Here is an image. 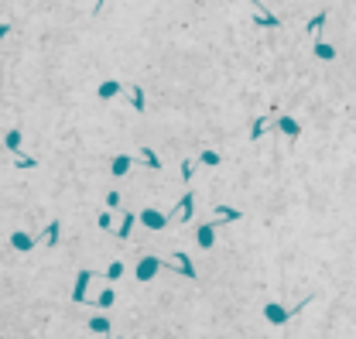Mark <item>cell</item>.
<instances>
[{
    "instance_id": "obj_29",
    "label": "cell",
    "mask_w": 356,
    "mask_h": 339,
    "mask_svg": "<svg viewBox=\"0 0 356 339\" xmlns=\"http://www.w3.org/2000/svg\"><path fill=\"white\" fill-rule=\"evenodd\" d=\"M250 3H260V0H250Z\"/></svg>"
},
{
    "instance_id": "obj_26",
    "label": "cell",
    "mask_w": 356,
    "mask_h": 339,
    "mask_svg": "<svg viewBox=\"0 0 356 339\" xmlns=\"http://www.w3.org/2000/svg\"><path fill=\"white\" fill-rule=\"evenodd\" d=\"M14 165H17V168H34L38 161H34L31 154H21V151H17V161H14Z\"/></svg>"
},
{
    "instance_id": "obj_20",
    "label": "cell",
    "mask_w": 356,
    "mask_h": 339,
    "mask_svg": "<svg viewBox=\"0 0 356 339\" xmlns=\"http://www.w3.org/2000/svg\"><path fill=\"white\" fill-rule=\"evenodd\" d=\"M315 55H319L322 62H332V59H336V48L325 45V41H319V45H315Z\"/></svg>"
},
{
    "instance_id": "obj_4",
    "label": "cell",
    "mask_w": 356,
    "mask_h": 339,
    "mask_svg": "<svg viewBox=\"0 0 356 339\" xmlns=\"http://www.w3.org/2000/svg\"><path fill=\"white\" fill-rule=\"evenodd\" d=\"M164 264H168V261H161V257H151V254H147V257H141V264H137V281H151V277L161 271Z\"/></svg>"
},
{
    "instance_id": "obj_12",
    "label": "cell",
    "mask_w": 356,
    "mask_h": 339,
    "mask_svg": "<svg viewBox=\"0 0 356 339\" xmlns=\"http://www.w3.org/2000/svg\"><path fill=\"white\" fill-rule=\"evenodd\" d=\"M130 165H134V158H130V154H117V158H113V165H110V171H113L117 178H124V175L130 171Z\"/></svg>"
},
{
    "instance_id": "obj_1",
    "label": "cell",
    "mask_w": 356,
    "mask_h": 339,
    "mask_svg": "<svg viewBox=\"0 0 356 339\" xmlns=\"http://www.w3.org/2000/svg\"><path fill=\"white\" fill-rule=\"evenodd\" d=\"M93 277H96V271H79V277H75L72 298H75L79 305H93V302H89V284H93Z\"/></svg>"
},
{
    "instance_id": "obj_27",
    "label": "cell",
    "mask_w": 356,
    "mask_h": 339,
    "mask_svg": "<svg viewBox=\"0 0 356 339\" xmlns=\"http://www.w3.org/2000/svg\"><path fill=\"white\" fill-rule=\"evenodd\" d=\"M96 226H99V230H113V216H110V212H99Z\"/></svg>"
},
{
    "instance_id": "obj_16",
    "label": "cell",
    "mask_w": 356,
    "mask_h": 339,
    "mask_svg": "<svg viewBox=\"0 0 356 339\" xmlns=\"http://www.w3.org/2000/svg\"><path fill=\"white\" fill-rule=\"evenodd\" d=\"M137 219H141V216H134V212H130V216H124V223H120V226H117V237H120V240H127V237H130V230H134V223H137Z\"/></svg>"
},
{
    "instance_id": "obj_19",
    "label": "cell",
    "mask_w": 356,
    "mask_h": 339,
    "mask_svg": "<svg viewBox=\"0 0 356 339\" xmlns=\"http://www.w3.org/2000/svg\"><path fill=\"white\" fill-rule=\"evenodd\" d=\"M325 17H329V10H319L315 17H308V24H305V31H312V34H315V31H319V28L325 24Z\"/></svg>"
},
{
    "instance_id": "obj_14",
    "label": "cell",
    "mask_w": 356,
    "mask_h": 339,
    "mask_svg": "<svg viewBox=\"0 0 356 339\" xmlns=\"http://www.w3.org/2000/svg\"><path fill=\"white\" fill-rule=\"evenodd\" d=\"M254 24H257V28H281V17H274V14H264V10H257V14H254Z\"/></svg>"
},
{
    "instance_id": "obj_5",
    "label": "cell",
    "mask_w": 356,
    "mask_h": 339,
    "mask_svg": "<svg viewBox=\"0 0 356 339\" xmlns=\"http://www.w3.org/2000/svg\"><path fill=\"white\" fill-rule=\"evenodd\" d=\"M195 243L202 247V250H213V243H216V223L209 219V223H202L199 230H195Z\"/></svg>"
},
{
    "instance_id": "obj_22",
    "label": "cell",
    "mask_w": 356,
    "mask_h": 339,
    "mask_svg": "<svg viewBox=\"0 0 356 339\" xmlns=\"http://www.w3.org/2000/svg\"><path fill=\"white\" fill-rule=\"evenodd\" d=\"M141 161L147 165V168H161V161H158V154H154L151 147H141Z\"/></svg>"
},
{
    "instance_id": "obj_2",
    "label": "cell",
    "mask_w": 356,
    "mask_h": 339,
    "mask_svg": "<svg viewBox=\"0 0 356 339\" xmlns=\"http://www.w3.org/2000/svg\"><path fill=\"white\" fill-rule=\"evenodd\" d=\"M291 315H294V312H288L285 305H278V302H267V305H264V319H267L271 326H288Z\"/></svg>"
},
{
    "instance_id": "obj_15",
    "label": "cell",
    "mask_w": 356,
    "mask_h": 339,
    "mask_svg": "<svg viewBox=\"0 0 356 339\" xmlns=\"http://www.w3.org/2000/svg\"><path fill=\"white\" fill-rule=\"evenodd\" d=\"M10 247H14V250H31V247H34V237H28V233H14V237H10Z\"/></svg>"
},
{
    "instance_id": "obj_24",
    "label": "cell",
    "mask_w": 356,
    "mask_h": 339,
    "mask_svg": "<svg viewBox=\"0 0 356 339\" xmlns=\"http://www.w3.org/2000/svg\"><path fill=\"white\" fill-rule=\"evenodd\" d=\"M199 161H202V165H206V168H216V165H219V161H223V158H219V154H216V151H202V158H199Z\"/></svg>"
},
{
    "instance_id": "obj_8",
    "label": "cell",
    "mask_w": 356,
    "mask_h": 339,
    "mask_svg": "<svg viewBox=\"0 0 356 339\" xmlns=\"http://www.w3.org/2000/svg\"><path fill=\"white\" fill-rule=\"evenodd\" d=\"M274 113H278V106H271V113H264V117H257V120H254V127H250V140H260V137H264V131L271 127V117H274Z\"/></svg>"
},
{
    "instance_id": "obj_6",
    "label": "cell",
    "mask_w": 356,
    "mask_h": 339,
    "mask_svg": "<svg viewBox=\"0 0 356 339\" xmlns=\"http://www.w3.org/2000/svg\"><path fill=\"white\" fill-rule=\"evenodd\" d=\"M168 219H171V216H164V212H158V209H144L141 212V223L147 226V230H164Z\"/></svg>"
},
{
    "instance_id": "obj_23",
    "label": "cell",
    "mask_w": 356,
    "mask_h": 339,
    "mask_svg": "<svg viewBox=\"0 0 356 339\" xmlns=\"http://www.w3.org/2000/svg\"><path fill=\"white\" fill-rule=\"evenodd\" d=\"M3 144H7L10 151H21V131H7V137H3Z\"/></svg>"
},
{
    "instance_id": "obj_25",
    "label": "cell",
    "mask_w": 356,
    "mask_h": 339,
    "mask_svg": "<svg viewBox=\"0 0 356 339\" xmlns=\"http://www.w3.org/2000/svg\"><path fill=\"white\" fill-rule=\"evenodd\" d=\"M106 277H110V281H117V277H124V264H120V261H113V264L106 268Z\"/></svg>"
},
{
    "instance_id": "obj_7",
    "label": "cell",
    "mask_w": 356,
    "mask_h": 339,
    "mask_svg": "<svg viewBox=\"0 0 356 339\" xmlns=\"http://www.w3.org/2000/svg\"><path fill=\"white\" fill-rule=\"evenodd\" d=\"M168 264H171V268H175L178 274H185V277H195V264H192V261H189L182 250H175V254L168 257Z\"/></svg>"
},
{
    "instance_id": "obj_10",
    "label": "cell",
    "mask_w": 356,
    "mask_h": 339,
    "mask_svg": "<svg viewBox=\"0 0 356 339\" xmlns=\"http://www.w3.org/2000/svg\"><path fill=\"white\" fill-rule=\"evenodd\" d=\"M120 89H124V82H117V79H106V82H99L96 96H99V100H113V96H120Z\"/></svg>"
},
{
    "instance_id": "obj_3",
    "label": "cell",
    "mask_w": 356,
    "mask_h": 339,
    "mask_svg": "<svg viewBox=\"0 0 356 339\" xmlns=\"http://www.w3.org/2000/svg\"><path fill=\"white\" fill-rule=\"evenodd\" d=\"M192 212H195V196L192 192H185L182 199H178V205L168 212L171 219H178V223H185V219H192Z\"/></svg>"
},
{
    "instance_id": "obj_13",
    "label": "cell",
    "mask_w": 356,
    "mask_h": 339,
    "mask_svg": "<svg viewBox=\"0 0 356 339\" xmlns=\"http://www.w3.org/2000/svg\"><path fill=\"white\" fill-rule=\"evenodd\" d=\"M59 237H62V223H59V219H52V223L45 226V233H41V240H45L48 247H59Z\"/></svg>"
},
{
    "instance_id": "obj_21",
    "label": "cell",
    "mask_w": 356,
    "mask_h": 339,
    "mask_svg": "<svg viewBox=\"0 0 356 339\" xmlns=\"http://www.w3.org/2000/svg\"><path fill=\"white\" fill-rule=\"evenodd\" d=\"M89 333H96V336H106V333H110V322L99 315V319H93V322H89Z\"/></svg>"
},
{
    "instance_id": "obj_17",
    "label": "cell",
    "mask_w": 356,
    "mask_h": 339,
    "mask_svg": "<svg viewBox=\"0 0 356 339\" xmlns=\"http://www.w3.org/2000/svg\"><path fill=\"white\" fill-rule=\"evenodd\" d=\"M130 106H134L137 113H144V110H147V103H144V89H141V86H130Z\"/></svg>"
},
{
    "instance_id": "obj_11",
    "label": "cell",
    "mask_w": 356,
    "mask_h": 339,
    "mask_svg": "<svg viewBox=\"0 0 356 339\" xmlns=\"http://www.w3.org/2000/svg\"><path fill=\"white\" fill-rule=\"evenodd\" d=\"M278 131L285 137H301V124L294 117H278Z\"/></svg>"
},
{
    "instance_id": "obj_9",
    "label": "cell",
    "mask_w": 356,
    "mask_h": 339,
    "mask_svg": "<svg viewBox=\"0 0 356 339\" xmlns=\"http://www.w3.org/2000/svg\"><path fill=\"white\" fill-rule=\"evenodd\" d=\"M213 216H216V219H223V223H236V219H243V212H240V209H233V205H223V203L213 205Z\"/></svg>"
},
{
    "instance_id": "obj_28",
    "label": "cell",
    "mask_w": 356,
    "mask_h": 339,
    "mask_svg": "<svg viewBox=\"0 0 356 339\" xmlns=\"http://www.w3.org/2000/svg\"><path fill=\"white\" fill-rule=\"evenodd\" d=\"M192 171H195V165H192V161H185V165L178 168V175H182V182H189V178H192Z\"/></svg>"
},
{
    "instance_id": "obj_18",
    "label": "cell",
    "mask_w": 356,
    "mask_h": 339,
    "mask_svg": "<svg viewBox=\"0 0 356 339\" xmlns=\"http://www.w3.org/2000/svg\"><path fill=\"white\" fill-rule=\"evenodd\" d=\"M117 302V295H113V288H106V291H99L96 298H93V305H99V308H110Z\"/></svg>"
}]
</instances>
